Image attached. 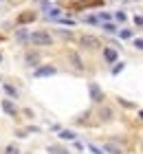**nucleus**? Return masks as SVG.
Instances as JSON below:
<instances>
[{"instance_id":"nucleus-13","label":"nucleus","mask_w":143,"mask_h":154,"mask_svg":"<svg viewBox=\"0 0 143 154\" xmlns=\"http://www.w3.org/2000/svg\"><path fill=\"white\" fill-rule=\"evenodd\" d=\"M75 137L77 134H75L73 130H62L60 132V139H66V141H75Z\"/></svg>"},{"instance_id":"nucleus-12","label":"nucleus","mask_w":143,"mask_h":154,"mask_svg":"<svg viewBox=\"0 0 143 154\" xmlns=\"http://www.w3.org/2000/svg\"><path fill=\"white\" fill-rule=\"evenodd\" d=\"M97 5H101V0H82V2H77L79 9H86V7H97Z\"/></svg>"},{"instance_id":"nucleus-1","label":"nucleus","mask_w":143,"mask_h":154,"mask_svg":"<svg viewBox=\"0 0 143 154\" xmlns=\"http://www.w3.org/2000/svg\"><path fill=\"white\" fill-rule=\"evenodd\" d=\"M29 40H31L33 44H40V46H51L53 44V38L48 35L46 31H35V33L29 35Z\"/></svg>"},{"instance_id":"nucleus-3","label":"nucleus","mask_w":143,"mask_h":154,"mask_svg":"<svg viewBox=\"0 0 143 154\" xmlns=\"http://www.w3.org/2000/svg\"><path fill=\"white\" fill-rule=\"evenodd\" d=\"M68 62H70V66H73V68H77V71H82V68H84V62H82V57L75 51H68Z\"/></svg>"},{"instance_id":"nucleus-9","label":"nucleus","mask_w":143,"mask_h":154,"mask_svg":"<svg viewBox=\"0 0 143 154\" xmlns=\"http://www.w3.org/2000/svg\"><path fill=\"white\" fill-rule=\"evenodd\" d=\"M2 110H5L7 115H18L16 103H13V101H9V99H5V101H2Z\"/></svg>"},{"instance_id":"nucleus-6","label":"nucleus","mask_w":143,"mask_h":154,"mask_svg":"<svg viewBox=\"0 0 143 154\" xmlns=\"http://www.w3.org/2000/svg\"><path fill=\"white\" fill-rule=\"evenodd\" d=\"M112 117H114L112 108H108V106H101V108H99V119H101V121H112Z\"/></svg>"},{"instance_id":"nucleus-23","label":"nucleus","mask_w":143,"mask_h":154,"mask_svg":"<svg viewBox=\"0 0 143 154\" xmlns=\"http://www.w3.org/2000/svg\"><path fill=\"white\" fill-rule=\"evenodd\" d=\"M114 18H117L119 22H123V20H126V13H123V11H117V16H114Z\"/></svg>"},{"instance_id":"nucleus-10","label":"nucleus","mask_w":143,"mask_h":154,"mask_svg":"<svg viewBox=\"0 0 143 154\" xmlns=\"http://www.w3.org/2000/svg\"><path fill=\"white\" fill-rule=\"evenodd\" d=\"M104 57H106V62H110V64H114V62H117V51H114V48H104Z\"/></svg>"},{"instance_id":"nucleus-11","label":"nucleus","mask_w":143,"mask_h":154,"mask_svg":"<svg viewBox=\"0 0 143 154\" xmlns=\"http://www.w3.org/2000/svg\"><path fill=\"white\" fill-rule=\"evenodd\" d=\"M33 20H35V13H33V11H26V13H20L18 22H20V24H26V22H33Z\"/></svg>"},{"instance_id":"nucleus-25","label":"nucleus","mask_w":143,"mask_h":154,"mask_svg":"<svg viewBox=\"0 0 143 154\" xmlns=\"http://www.w3.org/2000/svg\"><path fill=\"white\" fill-rule=\"evenodd\" d=\"M121 71H123V64H117V66L112 68V73H114V75H117V73H121Z\"/></svg>"},{"instance_id":"nucleus-14","label":"nucleus","mask_w":143,"mask_h":154,"mask_svg":"<svg viewBox=\"0 0 143 154\" xmlns=\"http://www.w3.org/2000/svg\"><path fill=\"white\" fill-rule=\"evenodd\" d=\"M60 13H62L60 9H55V7H51V9H48V16H46V18H48V20H55L57 16H60Z\"/></svg>"},{"instance_id":"nucleus-28","label":"nucleus","mask_w":143,"mask_h":154,"mask_svg":"<svg viewBox=\"0 0 143 154\" xmlns=\"http://www.w3.org/2000/svg\"><path fill=\"white\" fill-rule=\"evenodd\" d=\"M139 117H141V121H143V110H141V112H139Z\"/></svg>"},{"instance_id":"nucleus-16","label":"nucleus","mask_w":143,"mask_h":154,"mask_svg":"<svg viewBox=\"0 0 143 154\" xmlns=\"http://www.w3.org/2000/svg\"><path fill=\"white\" fill-rule=\"evenodd\" d=\"M48 152H51V154H68L64 148H55V145H53V148H48Z\"/></svg>"},{"instance_id":"nucleus-19","label":"nucleus","mask_w":143,"mask_h":154,"mask_svg":"<svg viewBox=\"0 0 143 154\" xmlns=\"http://www.w3.org/2000/svg\"><path fill=\"white\" fill-rule=\"evenodd\" d=\"M5 90H7V93H9L11 97H18V93H16V88H13V86H9V84H7V86H5Z\"/></svg>"},{"instance_id":"nucleus-7","label":"nucleus","mask_w":143,"mask_h":154,"mask_svg":"<svg viewBox=\"0 0 143 154\" xmlns=\"http://www.w3.org/2000/svg\"><path fill=\"white\" fill-rule=\"evenodd\" d=\"M55 73H57L55 66H40L35 71V77H46V75H55Z\"/></svg>"},{"instance_id":"nucleus-8","label":"nucleus","mask_w":143,"mask_h":154,"mask_svg":"<svg viewBox=\"0 0 143 154\" xmlns=\"http://www.w3.org/2000/svg\"><path fill=\"white\" fill-rule=\"evenodd\" d=\"M104 150L108 152V154H123V148H121L119 143H112V141H108L104 145Z\"/></svg>"},{"instance_id":"nucleus-27","label":"nucleus","mask_w":143,"mask_h":154,"mask_svg":"<svg viewBox=\"0 0 143 154\" xmlns=\"http://www.w3.org/2000/svg\"><path fill=\"white\" fill-rule=\"evenodd\" d=\"M18 38H20V40H29V35H26L24 31H18Z\"/></svg>"},{"instance_id":"nucleus-17","label":"nucleus","mask_w":143,"mask_h":154,"mask_svg":"<svg viewBox=\"0 0 143 154\" xmlns=\"http://www.w3.org/2000/svg\"><path fill=\"white\" fill-rule=\"evenodd\" d=\"M84 22H88V24H97V22H99V18H97V16H86V18H84Z\"/></svg>"},{"instance_id":"nucleus-24","label":"nucleus","mask_w":143,"mask_h":154,"mask_svg":"<svg viewBox=\"0 0 143 154\" xmlns=\"http://www.w3.org/2000/svg\"><path fill=\"white\" fill-rule=\"evenodd\" d=\"M134 48H139V51H143V40H134Z\"/></svg>"},{"instance_id":"nucleus-29","label":"nucleus","mask_w":143,"mask_h":154,"mask_svg":"<svg viewBox=\"0 0 143 154\" xmlns=\"http://www.w3.org/2000/svg\"><path fill=\"white\" fill-rule=\"evenodd\" d=\"M0 60H2V55H0Z\"/></svg>"},{"instance_id":"nucleus-21","label":"nucleus","mask_w":143,"mask_h":154,"mask_svg":"<svg viewBox=\"0 0 143 154\" xmlns=\"http://www.w3.org/2000/svg\"><path fill=\"white\" fill-rule=\"evenodd\" d=\"M18 152H20V150L16 148V145H9V148L5 150V154H18Z\"/></svg>"},{"instance_id":"nucleus-4","label":"nucleus","mask_w":143,"mask_h":154,"mask_svg":"<svg viewBox=\"0 0 143 154\" xmlns=\"http://www.w3.org/2000/svg\"><path fill=\"white\" fill-rule=\"evenodd\" d=\"M88 90H90V99L92 101H104V93H101V88H99L97 84H90Z\"/></svg>"},{"instance_id":"nucleus-18","label":"nucleus","mask_w":143,"mask_h":154,"mask_svg":"<svg viewBox=\"0 0 143 154\" xmlns=\"http://www.w3.org/2000/svg\"><path fill=\"white\" fill-rule=\"evenodd\" d=\"M104 31H108V33H114V31H117V26H114V24H110V22H106V24H104Z\"/></svg>"},{"instance_id":"nucleus-5","label":"nucleus","mask_w":143,"mask_h":154,"mask_svg":"<svg viewBox=\"0 0 143 154\" xmlns=\"http://www.w3.org/2000/svg\"><path fill=\"white\" fill-rule=\"evenodd\" d=\"M40 60H42V57H40V53H35V51H31V53H26V55H24V62H26L29 66H38V64H40Z\"/></svg>"},{"instance_id":"nucleus-20","label":"nucleus","mask_w":143,"mask_h":154,"mask_svg":"<svg viewBox=\"0 0 143 154\" xmlns=\"http://www.w3.org/2000/svg\"><path fill=\"white\" fill-rule=\"evenodd\" d=\"M121 38H123V40H130V38H132V31H130V29H123V31H121Z\"/></svg>"},{"instance_id":"nucleus-22","label":"nucleus","mask_w":143,"mask_h":154,"mask_svg":"<svg viewBox=\"0 0 143 154\" xmlns=\"http://www.w3.org/2000/svg\"><path fill=\"white\" fill-rule=\"evenodd\" d=\"M119 103H121V106H123V108H134V103L126 101V99H119Z\"/></svg>"},{"instance_id":"nucleus-15","label":"nucleus","mask_w":143,"mask_h":154,"mask_svg":"<svg viewBox=\"0 0 143 154\" xmlns=\"http://www.w3.org/2000/svg\"><path fill=\"white\" fill-rule=\"evenodd\" d=\"M88 150H90L92 154H104V150H101V148H97L95 143H88Z\"/></svg>"},{"instance_id":"nucleus-26","label":"nucleus","mask_w":143,"mask_h":154,"mask_svg":"<svg viewBox=\"0 0 143 154\" xmlns=\"http://www.w3.org/2000/svg\"><path fill=\"white\" fill-rule=\"evenodd\" d=\"M134 24H137V26H143V18L137 16V18H134Z\"/></svg>"},{"instance_id":"nucleus-2","label":"nucleus","mask_w":143,"mask_h":154,"mask_svg":"<svg viewBox=\"0 0 143 154\" xmlns=\"http://www.w3.org/2000/svg\"><path fill=\"white\" fill-rule=\"evenodd\" d=\"M79 44L86 46V48H99V46H101V42H99L95 35H82L79 38Z\"/></svg>"}]
</instances>
